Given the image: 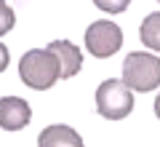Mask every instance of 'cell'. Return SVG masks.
I'll return each mask as SVG.
<instances>
[{
    "instance_id": "11",
    "label": "cell",
    "mask_w": 160,
    "mask_h": 147,
    "mask_svg": "<svg viewBox=\"0 0 160 147\" xmlns=\"http://www.w3.org/2000/svg\"><path fill=\"white\" fill-rule=\"evenodd\" d=\"M8 62H11V56H8V48L3 43H0V72H3V70L8 67Z\"/></svg>"
},
{
    "instance_id": "4",
    "label": "cell",
    "mask_w": 160,
    "mask_h": 147,
    "mask_svg": "<svg viewBox=\"0 0 160 147\" xmlns=\"http://www.w3.org/2000/svg\"><path fill=\"white\" fill-rule=\"evenodd\" d=\"M86 48L91 56L96 59H109L123 48V29L109 19H99V22L88 24L86 29Z\"/></svg>"
},
{
    "instance_id": "5",
    "label": "cell",
    "mask_w": 160,
    "mask_h": 147,
    "mask_svg": "<svg viewBox=\"0 0 160 147\" xmlns=\"http://www.w3.org/2000/svg\"><path fill=\"white\" fill-rule=\"evenodd\" d=\"M32 120V110L19 96H3L0 99V129L3 131H22Z\"/></svg>"
},
{
    "instance_id": "2",
    "label": "cell",
    "mask_w": 160,
    "mask_h": 147,
    "mask_svg": "<svg viewBox=\"0 0 160 147\" xmlns=\"http://www.w3.org/2000/svg\"><path fill=\"white\" fill-rule=\"evenodd\" d=\"M123 83L131 91H155L160 86V59L158 54H142V51H131L123 62Z\"/></svg>"
},
{
    "instance_id": "3",
    "label": "cell",
    "mask_w": 160,
    "mask_h": 147,
    "mask_svg": "<svg viewBox=\"0 0 160 147\" xmlns=\"http://www.w3.org/2000/svg\"><path fill=\"white\" fill-rule=\"evenodd\" d=\"M96 110L107 120H123L133 110V91L120 78H109L96 88Z\"/></svg>"
},
{
    "instance_id": "8",
    "label": "cell",
    "mask_w": 160,
    "mask_h": 147,
    "mask_svg": "<svg viewBox=\"0 0 160 147\" xmlns=\"http://www.w3.org/2000/svg\"><path fill=\"white\" fill-rule=\"evenodd\" d=\"M158 27H160V13H149L142 24V40L152 48V51H160V40H158Z\"/></svg>"
},
{
    "instance_id": "1",
    "label": "cell",
    "mask_w": 160,
    "mask_h": 147,
    "mask_svg": "<svg viewBox=\"0 0 160 147\" xmlns=\"http://www.w3.org/2000/svg\"><path fill=\"white\" fill-rule=\"evenodd\" d=\"M19 78L35 91H46L59 80V64L48 48H32L19 62Z\"/></svg>"
},
{
    "instance_id": "6",
    "label": "cell",
    "mask_w": 160,
    "mask_h": 147,
    "mask_svg": "<svg viewBox=\"0 0 160 147\" xmlns=\"http://www.w3.org/2000/svg\"><path fill=\"white\" fill-rule=\"evenodd\" d=\"M48 51L53 54V59H56L59 64V78H72V75L80 72V67H83V54L78 51V45L69 43V40H53L51 45H48Z\"/></svg>"
},
{
    "instance_id": "9",
    "label": "cell",
    "mask_w": 160,
    "mask_h": 147,
    "mask_svg": "<svg viewBox=\"0 0 160 147\" xmlns=\"http://www.w3.org/2000/svg\"><path fill=\"white\" fill-rule=\"evenodd\" d=\"M13 24H16V13L11 11V6H8L6 0H0V35L11 32Z\"/></svg>"
},
{
    "instance_id": "7",
    "label": "cell",
    "mask_w": 160,
    "mask_h": 147,
    "mask_svg": "<svg viewBox=\"0 0 160 147\" xmlns=\"http://www.w3.org/2000/svg\"><path fill=\"white\" fill-rule=\"evenodd\" d=\"M38 147H83V139L75 129H69L64 123H53L40 131Z\"/></svg>"
},
{
    "instance_id": "10",
    "label": "cell",
    "mask_w": 160,
    "mask_h": 147,
    "mask_svg": "<svg viewBox=\"0 0 160 147\" xmlns=\"http://www.w3.org/2000/svg\"><path fill=\"white\" fill-rule=\"evenodd\" d=\"M93 6L104 13H123L131 6V0H93Z\"/></svg>"
}]
</instances>
